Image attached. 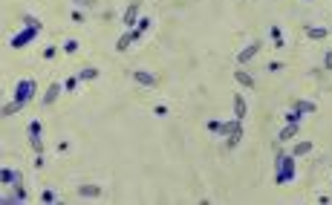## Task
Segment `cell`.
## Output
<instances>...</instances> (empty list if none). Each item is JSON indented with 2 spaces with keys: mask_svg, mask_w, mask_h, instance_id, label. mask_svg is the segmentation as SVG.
<instances>
[{
  "mask_svg": "<svg viewBox=\"0 0 332 205\" xmlns=\"http://www.w3.org/2000/svg\"><path fill=\"white\" fill-rule=\"evenodd\" d=\"M26 197H29L26 188H23V185H15L12 194H6V197H3V205H20V203H26Z\"/></svg>",
  "mask_w": 332,
  "mask_h": 205,
  "instance_id": "cell-9",
  "label": "cell"
},
{
  "mask_svg": "<svg viewBox=\"0 0 332 205\" xmlns=\"http://www.w3.org/2000/svg\"><path fill=\"white\" fill-rule=\"evenodd\" d=\"M295 110H298V113H303V116H312V113L318 110V104L309 102V99H300V102H295Z\"/></svg>",
  "mask_w": 332,
  "mask_h": 205,
  "instance_id": "cell-14",
  "label": "cell"
},
{
  "mask_svg": "<svg viewBox=\"0 0 332 205\" xmlns=\"http://www.w3.org/2000/svg\"><path fill=\"white\" fill-rule=\"evenodd\" d=\"M78 84H81V78H78V72H75L72 78H66V81H64V93H72V90H78Z\"/></svg>",
  "mask_w": 332,
  "mask_h": 205,
  "instance_id": "cell-24",
  "label": "cell"
},
{
  "mask_svg": "<svg viewBox=\"0 0 332 205\" xmlns=\"http://www.w3.org/2000/svg\"><path fill=\"white\" fill-rule=\"evenodd\" d=\"M26 107H29V104H23V102H9L6 104V107H3V116H15V113H20V110H26Z\"/></svg>",
  "mask_w": 332,
  "mask_h": 205,
  "instance_id": "cell-20",
  "label": "cell"
},
{
  "mask_svg": "<svg viewBox=\"0 0 332 205\" xmlns=\"http://www.w3.org/2000/svg\"><path fill=\"white\" fill-rule=\"evenodd\" d=\"M306 35H309L312 41H324V38L330 35V29H324V26H306Z\"/></svg>",
  "mask_w": 332,
  "mask_h": 205,
  "instance_id": "cell-21",
  "label": "cell"
},
{
  "mask_svg": "<svg viewBox=\"0 0 332 205\" xmlns=\"http://www.w3.org/2000/svg\"><path fill=\"white\" fill-rule=\"evenodd\" d=\"M78 47H81V44H78L75 38H66V41H64V52H66V55H75V52H78Z\"/></svg>",
  "mask_w": 332,
  "mask_h": 205,
  "instance_id": "cell-23",
  "label": "cell"
},
{
  "mask_svg": "<svg viewBox=\"0 0 332 205\" xmlns=\"http://www.w3.org/2000/svg\"><path fill=\"white\" fill-rule=\"evenodd\" d=\"M61 93H64V84L52 81V84L47 87V93H44V99H41V102H44V107H52V104L58 102V96H61Z\"/></svg>",
  "mask_w": 332,
  "mask_h": 205,
  "instance_id": "cell-8",
  "label": "cell"
},
{
  "mask_svg": "<svg viewBox=\"0 0 332 205\" xmlns=\"http://www.w3.org/2000/svg\"><path fill=\"white\" fill-rule=\"evenodd\" d=\"M41 203H47V205H50V203H58V194H55V191H50V188H47V191H44V194H41Z\"/></svg>",
  "mask_w": 332,
  "mask_h": 205,
  "instance_id": "cell-27",
  "label": "cell"
},
{
  "mask_svg": "<svg viewBox=\"0 0 332 205\" xmlns=\"http://www.w3.org/2000/svg\"><path fill=\"white\" fill-rule=\"evenodd\" d=\"M0 182H3V185H9V188L23 185V173L15 171V168H3V171H0Z\"/></svg>",
  "mask_w": 332,
  "mask_h": 205,
  "instance_id": "cell-7",
  "label": "cell"
},
{
  "mask_svg": "<svg viewBox=\"0 0 332 205\" xmlns=\"http://www.w3.org/2000/svg\"><path fill=\"white\" fill-rule=\"evenodd\" d=\"M44 58L50 61V58H55V47H50V50H44Z\"/></svg>",
  "mask_w": 332,
  "mask_h": 205,
  "instance_id": "cell-33",
  "label": "cell"
},
{
  "mask_svg": "<svg viewBox=\"0 0 332 205\" xmlns=\"http://www.w3.org/2000/svg\"><path fill=\"white\" fill-rule=\"evenodd\" d=\"M139 9H142V3H139V0H133L130 6L124 9V15H121L124 29H136V23H139Z\"/></svg>",
  "mask_w": 332,
  "mask_h": 205,
  "instance_id": "cell-6",
  "label": "cell"
},
{
  "mask_svg": "<svg viewBox=\"0 0 332 205\" xmlns=\"http://www.w3.org/2000/svg\"><path fill=\"white\" fill-rule=\"evenodd\" d=\"M133 81L142 87H156V75L148 72V69H133Z\"/></svg>",
  "mask_w": 332,
  "mask_h": 205,
  "instance_id": "cell-10",
  "label": "cell"
},
{
  "mask_svg": "<svg viewBox=\"0 0 332 205\" xmlns=\"http://www.w3.org/2000/svg\"><path fill=\"white\" fill-rule=\"evenodd\" d=\"M72 23H84V15H81V12H78V9L72 12Z\"/></svg>",
  "mask_w": 332,
  "mask_h": 205,
  "instance_id": "cell-32",
  "label": "cell"
},
{
  "mask_svg": "<svg viewBox=\"0 0 332 205\" xmlns=\"http://www.w3.org/2000/svg\"><path fill=\"white\" fill-rule=\"evenodd\" d=\"M312 154V142H298L295 148H292V156L295 159H300V156H309Z\"/></svg>",
  "mask_w": 332,
  "mask_h": 205,
  "instance_id": "cell-18",
  "label": "cell"
},
{
  "mask_svg": "<svg viewBox=\"0 0 332 205\" xmlns=\"http://www.w3.org/2000/svg\"><path fill=\"white\" fill-rule=\"evenodd\" d=\"M234 81L240 87H246V90H251V87H254V75L246 72V69H234Z\"/></svg>",
  "mask_w": 332,
  "mask_h": 205,
  "instance_id": "cell-12",
  "label": "cell"
},
{
  "mask_svg": "<svg viewBox=\"0 0 332 205\" xmlns=\"http://www.w3.org/2000/svg\"><path fill=\"white\" fill-rule=\"evenodd\" d=\"M35 93H38V81H35V78H20V81L15 84V99L17 102L32 104Z\"/></svg>",
  "mask_w": 332,
  "mask_h": 205,
  "instance_id": "cell-3",
  "label": "cell"
},
{
  "mask_svg": "<svg viewBox=\"0 0 332 205\" xmlns=\"http://www.w3.org/2000/svg\"><path fill=\"white\" fill-rule=\"evenodd\" d=\"M263 50V41H257V38H254V41H251L249 47H243V50H240V55H237V64H240V67H243V64H249V61H254V58H257V52Z\"/></svg>",
  "mask_w": 332,
  "mask_h": 205,
  "instance_id": "cell-5",
  "label": "cell"
},
{
  "mask_svg": "<svg viewBox=\"0 0 332 205\" xmlns=\"http://www.w3.org/2000/svg\"><path fill=\"white\" fill-rule=\"evenodd\" d=\"M38 32H41L38 26H23L17 35H12V38H9V47H12V50H23V47H29L35 38H38Z\"/></svg>",
  "mask_w": 332,
  "mask_h": 205,
  "instance_id": "cell-4",
  "label": "cell"
},
{
  "mask_svg": "<svg viewBox=\"0 0 332 205\" xmlns=\"http://www.w3.org/2000/svg\"><path fill=\"white\" fill-rule=\"evenodd\" d=\"M283 119H286V124H300V119H303V113H298V110L292 107V110H289V113H286Z\"/></svg>",
  "mask_w": 332,
  "mask_h": 205,
  "instance_id": "cell-25",
  "label": "cell"
},
{
  "mask_svg": "<svg viewBox=\"0 0 332 205\" xmlns=\"http://www.w3.org/2000/svg\"><path fill=\"white\" fill-rule=\"evenodd\" d=\"M208 133H214V136H231V133H237V130H243V119H231V121H217V119H211L208 124Z\"/></svg>",
  "mask_w": 332,
  "mask_h": 205,
  "instance_id": "cell-2",
  "label": "cell"
},
{
  "mask_svg": "<svg viewBox=\"0 0 332 205\" xmlns=\"http://www.w3.org/2000/svg\"><path fill=\"white\" fill-rule=\"evenodd\" d=\"M150 23H153L150 17H139V23H136V29H130V32H133V41H142V35H145V32H148V29H150Z\"/></svg>",
  "mask_w": 332,
  "mask_h": 205,
  "instance_id": "cell-13",
  "label": "cell"
},
{
  "mask_svg": "<svg viewBox=\"0 0 332 205\" xmlns=\"http://www.w3.org/2000/svg\"><path fill=\"white\" fill-rule=\"evenodd\" d=\"M246 113H249V104L243 99V93H237L234 96V119H246Z\"/></svg>",
  "mask_w": 332,
  "mask_h": 205,
  "instance_id": "cell-11",
  "label": "cell"
},
{
  "mask_svg": "<svg viewBox=\"0 0 332 205\" xmlns=\"http://www.w3.org/2000/svg\"><path fill=\"white\" fill-rule=\"evenodd\" d=\"M130 44H133V32H130V29H124L121 38L116 41V52H127V50H130Z\"/></svg>",
  "mask_w": 332,
  "mask_h": 205,
  "instance_id": "cell-15",
  "label": "cell"
},
{
  "mask_svg": "<svg viewBox=\"0 0 332 205\" xmlns=\"http://www.w3.org/2000/svg\"><path fill=\"white\" fill-rule=\"evenodd\" d=\"M75 6H96V0H75Z\"/></svg>",
  "mask_w": 332,
  "mask_h": 205,
  "instance_id": "cell-34",
  "label": "cell"
},
{
  "mask_svg": "<svg viewBox=\"0 0 332 205\" xmlns=\"http://www.w3.org/2000/svg\"><path fill=\"white\" fill-rule=\"evenodd\" d=\"M272 41H275V50H283L286 44H283V35H280V29L277 26H272Z\"/></svg>",
  "mask_w": 332,
  "mask_h": 205,
  "instance_id": "cell-26",
  "label": "cell"
},
{
  "mask_svg": "<svg viewBox=\"0 0 332 205\" xmlns=\"http://www.w3.org/2000/svg\"><path fill=\"white\" fill-rule=\"evenodd\" d=\"M35 136H41V121L38 119H32V124H29V139H35Z\"/></svg>",
  "mask_w": 332,
  "mask_h": 205,
  "instance_id": "cell-28",
  "label": "cell"
},
{
  "mask_svg": "<svg viewBox=\"0 0 332 205\" xmlns=\"http://www.w3.org/2000/svg\"><path fill=\"white\" fill-rule=\"evenodd\" d=\"M298 127H300V124H286V127H283V130H280V133H277V142H280V145H283V142H289V139H295V136H298Z\"/></svg>",
  "mask_w": 332,
  "mask_h": 205,
  "instance_id": "cell-16",
  "label": "cell"
},
{
  "mask_svg": "<svg viewBox=\"0 0 332 205\" xmlns=\"http://www.w3.org/2000/svg\"><path fill=\"white\" fill-rule=\"evenodd\" d=\"M78 194H81V197H101V185H93V182L78 185Z\"/></svg>",
  "mask_w": 332,
  "mask_h": 205,
  "instance_id": "cell-19",
  "label": "cell"
},
{
  "mask_svg": "<svg viewBox=\"0 0 332 205\" xmlns=\"http://www.w3.org/2000/svg\"><path fill=\"white\" fill-rule=\"evenodd\" d=\"M275 168H277V173H275V182H277V185L295 182L298 171H295V156L292 154H283L280 148H277V154H275Z\"/></svg>",
  "mask_w": 332,
  "mask_h": 205,
  "instance_id": "cell-1",
  "label": "cell"
},
{
  "mask_svg": "<svg viewBox=\"0 0 332 205\" xmlns=\"http://www.w3.org/2000/svg\"><path fill=\"white\" fill-rule=\"evenodd\" d=\"M29 142H32V151H35V154H44V142H41V136L29 139Z\"/></svg>",
  "mask_w": 332,
  "mask_h": 205,
  "instance_id": "cell-29",
  "label": "cell"
},
{
  "mask_svg": "<svg viewBox=\"0 0 332 205\" xmlns=\"http://www.w3.org/2000/svg\"><path fill=\"white\" fill-rule=\"evenodd\" d=\"M240 139H243V130H237V133H231V136H225V148L234 151V148L240 145Z\"/></svg>",
  "mask_w": 332,
  "mask_h": 205,
  "instance_id": "cell-22",
  "label": "cell"
},
{
  "mask_svg": "<svg viewBox=\"0 0 332 205\" xmlns=\"http://www.w3.org/2000/svg\"><path fill=\"white\" fill-rule=\"evenodd\" d=\"M324 69H330V72H332V52L324 55Z\"/></svg>",
  "mask_w": 332,
  "mask_h": 205,
  "instance_id": "cell-31",
  "label": "cell"
},
{
  "mask_svg": "<svg viewBox=\"0 0 332 205\" xmlns=\"http://www.w3.org/2000/svg\"><path fill=\"white\" fill-rule=\"evenodd\" d=\"M23 23H26V26H38V29H41V26H44V23H41V20H38V17H32V15H26V17H23Z\"/></svg>",
  "mask_w": 332,
  "mask_h": 205,
  "instance_id": "cell-30",
  "label": "cell"
},
{
  "mask_svg": "<svg viewBox=\"0 0 332 205\" xmlns=\"http://www.w3.org/2000/svg\"><path fill=\"white\" fill-rule=\"evenodd\" d=\"M78 78H81V81H96V78H99V67H90V64L81 67L78 69Z\"/></svg>",
  "mask_w": 332,
  "mask_h": 205,
  "instance_id": "cell-17",
  "label": "cell"
}]
</instances>
